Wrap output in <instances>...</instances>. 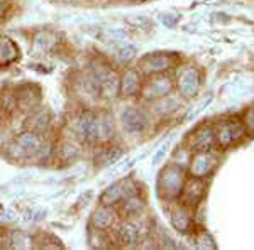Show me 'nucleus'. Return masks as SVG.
<instances>
[{
  "mask_svg": "<svg viewBox=\"0 0 254 250\" xmlns=\"http://www.w3.org/2000/svg\"><path fill=\"white\" fill-rule=\"evenodd\" d=\"M122 127H124L126 132L129 134H139L146 129L147 125V118L144 113L141 112L136 106H127L121 115Z\"/></svg>",
  "mask_w": 254,
  "mask_h": 250,
  "instance_id": "f257e3e1",
  "label": "nucleus"
},
{
  "mask_svg": "<svg viewBox=\"0 0 254 250\" xmlns=\"http://www.w3.org/2000/svg\"><path fill=\"white\" fill-rule=\"evenodd\" d=\"M41 144L38 134L34 130H29V132H22L15 139V149L19 150V155H34L41 150Z\"/></svg>",
  "mask_w": 254,
  "mask_h": 250,
  "instance_id": "f03ea898",
  "label": "nucleus"
},
{
  "mask_svg": "<svg viewBox=\"0 0 254 250\" xmlns=\"http://www.w3.org/2000/svg\"><path fill=\"white\" fill-rule=\"evenodd\" d=\"M215 164H217V157L214 154L207 152V150H200L193 157V161H191V173L198 176V178H202V176L208 174L214 169Z\"/></svg>",
  "mask_w": 254,
  "mask_h": 250,
  "instance_id": "7ed1b4c3",
  "label": "nucleus"
},
{
  "mask_svg": "<svg viewBox=\"0 0 254 250\" xmlns=\"http://www.w3.org/2000/svg\"><path fill=\"white\" fill-rule=\"evenodd\" d=\"M161 181H163V190H165L166 196H170V198L178 196L180 191H182V181H183L182 171L176 169V167H170V169L165 171Z\"/></svg>",
  "mask_w": 254,
  "mask_h": 250,
  "instance_id": "20e7f679",
  "label": "nucleus"
},
{
  "mask_svg": "<svg viewBox=\"0 0 254 250\" xmlns=\"http://www.w3.org/2000/svg\"><path fill=\"white\" fill-rule=\"evenodd\" d=\"M178 87L183 97L195 95L196 90H198V75H196L195 69L190 68L182 73V76H180V80H178Z\"/></svg>",
  "mask_w": 254,
  "mask_h": 250,
  "instance_id": "39448f33",
  "label": "nucleus"
},
{
  "mask_svg": "<svg viewBox=\"0 0 254 250\" xmlns=\"http://www.w3.org/2000/svg\"><path fill=\"white\" fill-rule=\"evenodd\" d=\"M215 141V130L210 127H203V129L196 130L193 134V141H191V147L196 150H207L212 146V142Z\"/></svg>",
  "mask_w": 254,
  "mask_h": 250,
  "instance_id": "423d86ee",
  "label": "nucleus"
},
{
  "mask_svg": "<svg viewBox=\"0 0 254 250\" xmlns=\"http://www.w3.org/2000/svg\"><path fill=\"white\" fill-rule=\"evenodd\" d=\"M239 132H241V125L234 124V122H225L219 129V132H217V141L222 146H227L234 139L239 137Z\"/></svg>",
  "mask_w": 254,
  "mask_h": 250,
  "instance_id": "0eeeda50",
  "label": "nucleus"
},
{
  "mask_svg": "<svg viewBox=\"0 0 254 250\" xmlns=\"http://www.w3.org/2000/svg\"><path fill=\"white\" fill-rule=\"evenodd\" d=\"M17 56L19 51L15 48V44L9 38H0V63L9 64L17 59Z\"/></svg>",
  "mask_w": 254,
  "mask_h": 250,
  "instance_id": "6e6552de",
  "label": "nucleus"
},
{
  "mask_svg": "<svg viewBox=\"0 0 254 250\" xmlns=\"http://www.w3.org/2000/svg\"><path fill=\"white\" fill-rule=\"evenodd\" d=\"M170 64H171V59H168L166 56L158 54V56H153V58H147L144 61V64H142V69L154 75V73L165 71L166 68H170Z\"/></svg>",
  "mask_w": 254,
  "mask_h": 250,
  "instance_id": "1a4fd4ad",
  "label": "nucleus"
},
{
  "mask_svg": "<svg viewBox=\"0 0 254 250\" xmlns=\"http://www.w3.org/2000/svg\"><path fill=\"white\" fill-rule=\"evenodd\" d=\"M119 87H121V83H119V78L110 73V75H107L104 80L100 81L98 93H100L102 97H105V98H112V97L117 95Z\"/></svg>",
  "mask_w": 254,
  "mask_h": 250,
  "instance_id": "9d476101",
  "label": "nucleus"
},
{
  "mask_svg": "<svg viewBox=\"0 0 254 250\" xmlns=\"http://www.w3.org/2000/svg\"><path fill=\"white\" fill-rule=\"evenodd\" d=\"M203 191H205V184L200 181V179H193V181L187 186V191H185L188 203H190V204L198 203L200 200H202V196H203Z\"/></svg>",
  "mask_w": 254,
  "mask_h": 250,
  "instance_id": "9b49d317",
  "label": "nucleus"
},
{
  "mask_svg": "<svg viewBox=\"0 0 254 250\" xmlns=\"http://www.w3.org/2000/svg\"><path fill=\"white\" fill-rule=\"evenodd\" d=\"M55 46H56V36L51 34V32H41V34L36 36V39H34L36 51L48 52V51H51Z\"/></svg>",
  "mask_w": 254,
  "mask_h": 250,
  "instance_id": "f8f14e48",
  "label": "nucleus"
},
{
  "mask_svg": "<svg viewBox=\"0 0 254 250\" xmlns=\"http://www.w3.org/2000/svg\"><path fill=\"white\" fill-rule=\"evenodd\" d=\"M149 92H144V97L146 98H159V97H165L168 92H170V81L166 78H158L154 80V88L149 85Z\"/></svg>",
  "mask_w": 254,
  "mask_h": 250,
  "instance_id": "ddd939ff",
  "label": "nucleus"
},
{
  "mask_svg": "<svg viewBox=\"0 0 254 250\" xmlns=\"http://www.w3.org/2000/svg\"><path fill=\"white\" fill-rule=\"evenodd\" d=\"M129 191L127 190V184L126 183H117L114 186H110L107 191H105V196H102V201L104 203H114L117 200H121L122 196H126V193Z\"/></svg>",
  "mask_w": 254,
  "mask_h": 250,
  "instance_id": "4468645a",
  "label": "nucleus"
},
{
  "mask_svg": "<svg viewBox=\"0 0 254 250\" xmlns=\"http://www.w3.org/2000/svg\"><path fill=\"white\" fill-rule=\"evenodd\" d=\"M92 221H93V225H95V227L105 228L114 221V213H112V210H109V208H105V206L98 208V210L93 213Z\"/></svg>",
  "mask_w": 254,
  "mask_h": 250,
  "instance_id": "2eb2a0df",
  "label": "nucleus"
},
{
  "mask_svg": "<svg viewBox=\"0 0 254 250\" xmlns=\"http://www.w3.org/2000/svg\"><path fill=\"white\" fill-rule=\"evenodd\" d=\"M139 90V78L134 71L126 73V76L122 78V92L126 95H132Z\"/></svg>",
  "mask_w": 254,
  "mask_h": 250,
  "instance_id": "dca6fc26",
  "label": "nucleus"
},
{
  "mask_svg": "<svg viewBox=\"0 0 254 250\" xmlns=\"http://www.w3.org/2000/svg\"><path fill=\"white\" fill-rule=\"evenodd\" d=\"M116 58L119 63H129L136 58V49L132 46H121L116 51Z\"/></svg>",
  "mask_w": 254,
  "mask_h": 250,
  "instance_id": "f3484780",
  "label": "nucleus"
},
{
  "mask_svg": "<svg viewBox=\"0 0 254 250\" xmlns=\"http://www.w3.org/2000/svg\"><path fill=\"white\" fill-rule=\"evenodd\" d=\"M121 235L126 244H132V242H136L137 235H139V228L134 223H126L121 230Z\"/></svg>",
  "mask_w": 254,
  "mask_h": 250,
  "instance_id": "a211bd4d",
  "label": "nucleus"
},
{
  "mask_svg": "<svg viewBox=\"0 0 254 250\" xmlns=\"http://www.w3.org/2000/svg\"><path fill=\"white\" fill-rule=\"evenodd\" d=\"M49 118H48V113L46 112H39V113H34L31 118V127L29 129L32 130H41V129H46Z\"/></svg>",
  "mask_w": 254,
  "mask_h": 250,
  "instance_id": "6ab92c4d",
  "label": "nucleus"
},
{
  "mask_svg": "<svg viewBox=\"0 0 254 250\" xmlns=\"http://www.w3.org/2000/svg\"><path fill=\"white\" fill-rule=\"evenodd\" d=\"M12 245H15V247H19V249H27L31 245V239L26 237V233H14V237H12Z\"/></svg>",
  "mask_w": 254,
  "mask_h": 250,
  "instance_id": "aec40b11",
  "label": "nucleus"
},
{
  "mask_svg": "<svg viewBox=\"0 0 254 250\" xmlns=\"http://www.w3.org/2000/svg\"><path fill=\"white\" fill-rule=\"evenodd\" d=\"M170 146H171V141H166L165 144H163L159 149L156 150V155L153 157V164H159L161 162V159L165 157V154L168 152V149H170Z\"/></svg>",
  "mask_w": 254,
  "mask_h": 250,
  "instance_id": "412c9836",
  "label": "nucleus"
}]
</instances>
